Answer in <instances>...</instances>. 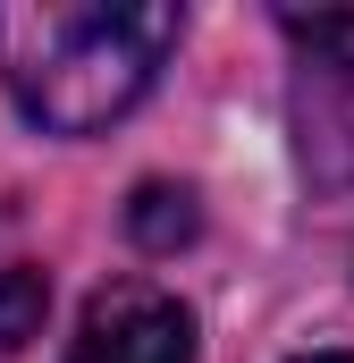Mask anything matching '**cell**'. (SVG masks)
<instances>
[{"mask_svg": "<svg viewBox=\"0 0 354 363\" xmlns=\"http://www.w3.org/2000/svg\"><path fill=\"white\" fill-rule=\"evenodd\" d=\"M304 363H354V355H304Z\"/></svg>", "mask_w": 354, "mask_h": 363, "instance_id": "obj_5", "label": "cell"}, {"mask_svg": "<svg viewBox=\"0 0 354 363\" xmlns=\"http://www.w3.org/2000/svg\"><path fill=\"white\" fill-rule=\"evenodd\" d=\"M127 228H135V245L169 254V245L194 237V194H185V186H144V194H135V211H127Z\"/></svg>", "mask_w": 354, "mask_h": 363, "instance_id": "obj_3", "label": "cell"}, {"mask_svg": "<svg viewBox=\"0 0 354 363\" xmlns=\"http://www.w3.org/2000/svg\"><path fill=\"white\" fill-rule=\"evenodd\" d=\"M177 34V0H0V85L34 127L93 135L144 101Z\"/></svg>", "mask_w": 354, "mask_h": 363, "instance_id": "obj_1", "label": "cell"}, {"mask_svg": "<svg viewBox=\"0 0 354 363\" xmlns=\"http://www.w3.org/2000/svg\"><path fill=\"white\" fill-rule=\"evenodd\" d=\"M42 304H51V287H42V271H0V355H17L34 330H42Z\"/></svg>", "mask_w": 354, "mask_h": 363, "instance_id": "obj_4", "label": "cell"}, {"mask_svg": "<svg viewBox=\"0 0 354 363\" xmlns=\"http://www.w3.org/2000/svg\"><path fill=\"white\" fill-rule=\"evenodd\" d=\"M68 363H194V321L169 287L110 279L68 338Z\"/></svg>", "mask_w": 354, "mask_h": 363, "instance_id": "obj_2", "label": "cell"}]
</instances>
